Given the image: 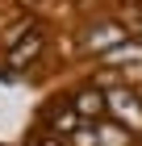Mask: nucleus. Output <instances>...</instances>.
Returning a JSON list of instances; mask_svg holds the SVG:
<instances>
[{"instance_id":"nucleus-5","label":"nucleus","mask_w":142,"mask_h":146,"mask_svg":"<svg viewBox=\"0 0 142 146\" xmlns=\"http://www.w3.org/2000/svg\"><path fill=\"white\" fill-rule=\"evenodd\" d=\"M96 134H100V146H125V142H130V134H125V125H121V121L96 125Z\"/></svg>"},{"instance_id":"nucleus-6","label":"nucleus","mask_w":142,"mask_h":146,"mask_svg":"<svg viewBox=\"0 0 142 146\" xmlns=\"http://www.w3.org/2000/svg\"><path fill=\"white\" fill-rule=\"evenodd\" d=\"M38 50H42V34H33L29 42L17 46V50L9 54V67H21V63H29V58H38Z\"/></svg>"},{"instance_id":"nucleus-4","label":"nucleus","mask_w":142,"mask_h":146,"mask_svg":"<svg viewBox=\"0 0 142 146\" xmlns=\"http://www.w3.org/2000/svg\"><path fill=\"white\" fill-rule=\"evenodd\" d=\"M138 67L142 63V42H121V46H113L109 54H100V67Z\"/></svg>"},{"instance_id":"nucleus-7","label":"nucleus","mask_w":142,"mask_h":146,"mask_svg":"<svg viewBox=\"0 0 142 146\" xmlns=\"http://www.w3.org/2000/svg\"><path fill=\"white\" fill-rule=\"evenodd\" d=\"M38 146H63V138H59V134H46V138H42Z\"/></svg>"},{"instance_id":"nucleus-1","label":"nucleus","mask_w":142,"mask_h":146,"mask_svg":"<svg viewBox=\"0 0 142 146\" xmlns=\"http://www.w3.org/2000/svg\"><path fill=\"white\" fill-rule=\"evenodd\" d=\"M105 96H109V113L113 117H117L121 125H134L142 134V104H138V96H134L130 88H109Z\"/></svg>"},{"instance_id":"nucleus-2","label":"nucleus","mask_w":142,"mask_h":146,"mask_svg":"<svg viewBox=\"0 0 142 146\" xmlns=\"http://www.w3.org/2000/svg\"><path fill=\"white\" fill-rule=\"evenodd\" d=\"M121 42H130V34H125L121 21H100V25L88 29V50H96V54H109L113 46H121Z\"/></svg>"},{"instance_id":"nucleus-3","label":"nucleus","mask_w":142,"mask_h":146,"mask_svg":"<svg viewBox=\"0 0 142 146\" xmlns=\"http://www.w3.org/2000/svg\"><path fill=\"white\" fill-rule=\"evenodd\" d=\"M71 109H75L84 121H100V113H109V96L100 88H84V92L71 96Z\"/></svg>"}]
</instances>
